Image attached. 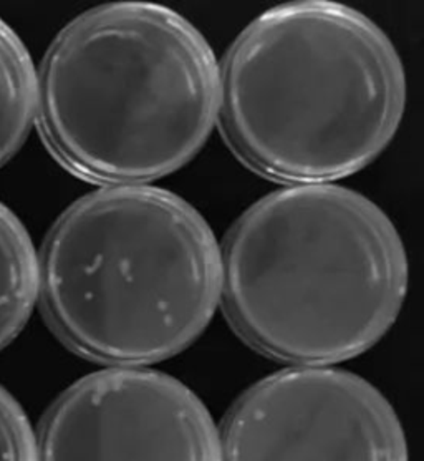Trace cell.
I'll use <instances>...</instances> for the list:
<instances>
[{"instance_id": "cell-1", "label": "cell", "mask_w": 424, "mask_h": 461, "mask_svg": "<svg viewBox=\"0 0 424 461\" xmlns=\"http://www.w3.org/2000/svg\"><path fill=\"white\" fill-rule=\"evenodd\" d=\"M398 50L372 19L329 0L264 12L219 68V125L266 178L321 185L366 168L403 118Z\"/></svg>"}, {"instance_id": "cell-2", "label": "cell", "mask_w": 424, "mask_h": 461, "mask_svg": "<svg viewBox=\"0 0 424 461\" xmlns=\"http://www.w3.org/2000/svg\"><path fill=\"white\" fill-rule=\"evenodd\" d=\"M221 299L260 354L329 366L362 356L393 327L408 256L384 211L338 185L277 189L239 218L221 249Z\"/></svg>"}, {"instance_id": "cell-3", "label": "cell", "mask_w": 424, "mask_h": 461, "mask_svg": "<svg viewBox=\"0 0 424 461\" xmlns=\"http://www.w3.org/2000/svg\"><path fill=\"white\" fill-rule=\"evenodd\" d=\"M219 110L211 45L173 9L114 2L83 12L53 39L37 74V123L78 178L124 186L186 167Z\"/></svg>"}, {"instance_id": "cell-4", "label": "cell", "mask_w": 424, "mask_h": 461, "mask_svg": "<svg viewBox=\"0 0 424 461\" xmlns=\"http://www.w3.org/2000/svg\"><path fill=\"white\" fill-rule=\"evenodd\" d=\"M221 249L187 201L156 186H104L75 201L39 256V297L78 356L136 367L181 354L221 301Z\"/></svg>"}, {"instance_id": "cell-5", "label": "cell", "mask_w": 424, "mask_h": 461, "mask_svg": "<svg viewBox=\"0 0 424 461\" xmlns=\"http://www.w3.org/2000/svg\"><path fill=\"white\" fill-rule=\"evenodd\" d=\"M222 461H410L393 405L340 368H287L248 388L221 433Z\"/></svg>"}, {"instance_id": "cell-6", "label": "cell", "mask_w": 424, "mask_h": 461, "mask_svg": "<svg viewBox=\"0 0 424 461\" xmlns=\"http://www.w3.org/2000/svg\"><path fill=\"white\" fill-rule=\"evenodd\" d=\"M37 461H222L221 433L177 378L108 368L55 400L41 420Z\"/></svg>"}, {"instance_id": "cell-7", "label": "cell", "mask_w": 424, "mask_h": 461, "mask_svg": "<svg viewBox=\"0 0 424 461\" xmlns=\"http://www.w3.org/2000/svg\"><path fill=\"white\" fill-rule=\"evenodd\" d=\"M39 299V256L29 230L0 201V350L29 322Z\"/></svg>"}, {"instance_id": "cell-8", "label": "cell", "mask_w": 424, "mask_h": 461, "mask_svg": "<svg viewBox=\"0 0 424 461\" xmlns=\"http://www.w3.org/2000/svg\"><path fill=\"white\" fill-rule=\"evenodd\" d=\"M37 113V72L31 53L0 19V168L31 135Z\"/></svg>"}, {"instance_id": "cell-9", "label": "cell", "mask_w": 424, "mask_h": 461, "mask_svg": "<svg viewBox=\"0 0 424 461\" xmlns=\"http://www.w3.org/2000/svg\"><path fill=\"white\" fill-rule=\"evenodd\" d=\"M0 461H37V437L21 403L0 385Z\"/></svg>"}]
</instances>
